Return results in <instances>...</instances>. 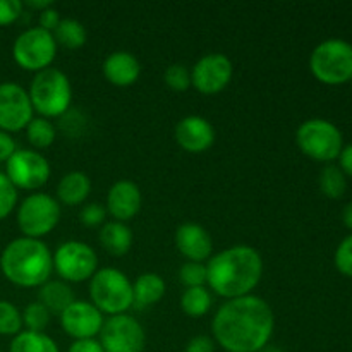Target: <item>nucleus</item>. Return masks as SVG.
<instances>
[{"mask_svg":"<svg viewBox=\"0 0 352 352\" xmlns=\"http://www.w3.org/2000/svg\"><path fill=\"white\" fill-rule=\"evenodd\" d=\"M23 332V313L9 301H0V336H14Z\"/></svg>","mask_w":352,"mask_h":352,"instance_id":"c85d7f7f","label":"nucleus"},{"mask_svg":"<svg viewBox=\"0 0 352 352\" xmlns=\"http://www.w3.org/2000/svg\"><path fill=\"white\" fill-rule=\"evenodd\" d=\"M179 278L186 289L189 287H205L206 284V265L196 263V261H186L179 270Z\"/></svg>","mask_w":352,"mask_h":352,"instance_id":"7c9ffc66","label":"nucleus"},{"mask_svg":"<svg viewBox=\"0 0 352 352\" xmlns=\"http://www.w3.org/2000/svg\"><path fill=\"white\" fill-rule=\"evenodd\" d=\"M74 292L64 280H48L40 287V302L50 313L60 315L74 302Z\"/></svg>","mask_w":352,"mask_h":352,"instance_id":"5701e85b","label":"nucleus"},{"mask_svg":"<svg viewBox=\"0 0 352 352\" xmlns=\"http://www.w3.org/2000/svg\"><path fill=\"white\" fill-rule=\"evenodd\" d=\"M184 352H215V340L208 336H198L189 340Z\"/></svg>","mask_w":352,"mask_h":352,"instance_id":"4c0bfd02","label":"nucleus"},{"mask_svg":"<svg viewBox=\"0 0 352 352\" xmlns=\"http://www.w3.org/2000/svg\"><path fill=\"white\" fill-rule=\"evenodd\" d=\"M0 352H2V351H0Z\"/></svg>","mask_w":352,"mask_h":352,"instance_id":"49530a36","label":"nucleus"},{"mask_svg":"<svg viewBox=\"0 0 352 352\" xmlns=\"http://www.w3.org/2000/svg\"><path fill=\"white\" fill-rule=\"evenodd\" d=\"M98 237L103 250L109 251L113 256H124L133 246V230L124 222H117V220L103 223Z\"/></svg>","mask_w":352,"mask_h":352,"instance_id":"412c9836","label":"nucleus"},{"mask_svg":"<svg viewBox=\"0 0 352 352\" xmlns=\"http://www.w3.org/2000/svg\"><path fill=\"white\" fill-rule=\"evenodd\" d=\"M9 352H60L52 337L43 332H24L17 333L10 342Z\"/></svg>","mask_w":352,"mask_h":352,"instance_id":"b1692460","label":"nucleus"},{"mask_svg":"<svg viewBox=\"0 0 352 352\" xmlns=\"http://www.w3.org/2000/svg\"><path fill=\"white\" fill-rule=\"evenodd\" d=\"M346 174L336 165H327L320 174V189L327 198L337 199L346 192Z\"/></svg>","mask_w":352,"mask_h":352,"instance_id":"cd10ccee","label":"nucleus"},{"mask_svg":"<svg viewBox=\"0 0 352 352\" xmlns=\"http://www.w3.org/2000/svg\"><path fill=\"white\" fill-rule=\"evenodd\" d=\"M69 352H105V351H103L100 340L82 339V340H74L72 346L69 347Z\"/></svg>","mask_w":352,"mask_h":352,"instance_id":"ea45409f","label":"nucleus"},{"mask_svg":"<svg viewBox=\"0 0 352 352\" xmlns=\"http://www.w3.org/2000/svg\"><path fill=\"white\" fill-rule=\"evenodd\" d=\"M339 158H340V170L352 177V144L342 148Z\"/></svg>","mask_w":352,"mask_h":352,"instance_id":"a19ab883","label":"nucleus"},{"mask_svg":"<svg viewBox=\"0 0 352 352\" xmlns=\"http://www.w3.org/2000/svg\"><path fill=\"white\" fill-rule=\"evenodd\" d=\"M105 217H107V208L100 203H88L85 208L81 210V222L85 223L86 227H98L105 223Z\"/></svg>","mask_w":352,"mask_h":352,"instance_id":"f704fd0d","label":"nucleus"},{"mask_svg":"<svg viewBox=\"0 0 352 352\" xmlns=\"http://www.w3.org/2000/svg\"><path fill=\"white\" fill-rule=\"evenodd\" d=\"M98 256L89 244L81 241L62 243L54 253V270L65 282H85L96 274Z\"/></svg>","mask_w":352,"mask_h":352,"instance_id":"9d476101","label":"nucleus"},{"mask_svg":"<svg viewBox=\"0 0 352 352\" xmlns=\"http://www.w3.org/2000/svg\"><path fill=\"white\" fill-rule=\"evenodd\" d=\"M234 74L230 58L223 54H208L191 69V86L203 95H215L229 86Z\"/></svg>","mask_w":352,"mask_h":352,"instance_id":"4468645a","label":"nucleus"},{"mask_svg":"<svg viewBox=\"0 0 352 352\" xmlns=\"http://www.w3.org/2000/svg\"><path fill=\"white\" fill-rule=\"evenodd\" d=\"M60 327L72 339H95L102 330L103 313L89 301H74L60 313Z\"/></svg>","mask_w":352,"mask_h":352,"instance_id":"2eb2a0df","label":"nucleus"},{"mask_svg":"<svg viewBox=\"0 0 352 352\" xmlns=\"http://www.w3.org/2000/svg\"><path fill=\"white\" fill-rule=\"evenodd\" d=\"M34 112L45 119L62 117L71 107V81L60 69L48 67L36 72L28 91Z\"/></svg>","mask_w":352,"mask_h":352,"instance_id":"20e7f679","label":"nucleus"},{"mask_svg":"<svg viewBox=\"0 0 352 352\" xmlns=\"http://www.w3.org/2000/svg\"><path fill=\"white\" fill-rule=\"evenodd\" d=\"M309 69L325 85H342L352 78V45L340 38L322 41L309 57Z\"/></svg>","mask_w":352,"mask_h":352,"instance_id":"423d86ee","label":"nucleus"},{"mask_svg":"<svg viewBox=\"0 0 352 352\" xmlns=\"http://www.w3.org/2000/svg\"><path fill=\"white\" fill-rule=\"evenodd\" d=\"M296 143L305 155L320 162H330L342 151V133L325 119H309L299 126Z\"/></svg>","mask_w":352,"mask_h":352,"instance_id":"6e6552de","label":"nucleus"},{"mask_svg":"<svg viewBox=\"0 0 352 352\" xmlns=\"http://www.w3.org/2000/svg\"><path fill=\"white\" fill-rule=\"evenodd\" d=\"M50 315L52 313L40 301L30 302L24 308L23 325L26 327L28 332H43L50 323Z\"/></svg>","mask_w":352,"mask_h":352,"instance_id":"c756f323","label":"nucleus"},{"mask_svg":"<svg viewBox=\"0 0 352 352\" xmlns=\"http://www.w3.org/2000/svg\"><path fill=\"white\" fill-rule=\"evenodd\" d=\"M212 294L205 287H189L182 292L181 308L191 318H201L212 308Z\"/></svg>","mask_w":352,"mask_h":352,"instance_id":"393cba45","label":"nucleus"},{"mask_svg":"<svg viewBox=\"0 0 352 352\" xmlns=\"http://www.w3.org/2000/svg\"><path fill=\"white\" fill-rule=\"evenodd\" d=\"M17 205V189L6 175L0 172V220L7 219Z\"/></svg>","mask_w":352,"mask_h":352,"instance_id":"473e14b6","label":"nucleus"},{"mask_svg":"<svg viewBox=\"0 0 352 352\" xmlns=\"http://www.w3.org/2000/svg\"><path fill=\"white\" fill-rule=\"evenodd\" d=\"M89 298L102 313L110 316L124 315L134 306L133 284L124 272L102 268L89 278Z\"/></svg>","mask_w":352,"mask_h":352,"instance_id":"39448f33","label":"nucleus"},{"mask_svg":"<svg viewBox=\"0 0 352 352\" xmlns=\"http://www.w3.org/2000/svg\"><path fill=\"white\" fill-rule=\"evenodd\" d=\"M91 192V179L85 172H69L60 179L57 186L58 201L67 206H78Z\"/></svg>","mask_w":352,"mask_h":352,"instance_id":"aec40b11","label":"nucleus"},{"mask_svg":"<svg viewBox=\"0 0 352 352\" xmlns=\"http://www.w3.org/2000/svg\"><path fill=\"white\" fill-rule=\"evenodd\" d=\"M103 76L107 81L119 88L134 85L141 74V64L131 52L117 50L103 60Z\"/></svg>","mask_w":352,"mask_h":352,"instance_id":"6ab92c4d","label":"nucleus"},{"mask_svg":"<svg viewBox=\"0 0 352 352\" xmlns=\"http://www.w3.org/2000/svg\"><path fill=\"white\" fill-rule=\"evenodd\" d=\"M174 239L179 253L188 258V261L203 263V261L212 258V236H210L205 227L198 226V223L188 222L179 226V229L175 230Z\"/></svg>","mask_w":352,"mask_h":352,"instance_id":"f3484780","label":"nucleus"},{"mask_svg":"<svg viewBox=\"0 0 352 352\" xmlns=\"http://www.w3.org/2000/svg\"><path fill=\"white\" fill-rule=\"evenodd\" d=\"M165 85L174 91H186L191 86V71L184 64L168 65L164 74Z\"/></svg>","mask_w":352,"mask_h":352,"instance_id":"2f4dec72","label":"nucleus"},{"mask_svg":"<svg viewBox=\"0 0 352 352\" xmlns=\"http://www.w3.org/2000/svg\"><path fill=\"white\" fill-rule=\"evenodd\" d=\"M134 306L146 308V306L157 305L165 294V282L158 274H141L133 284Z\"/></svg>","mask_w":352,"mask_h":352,"instance_id":"4be33fe9","label":"nucleus"},{"mask_svg":"<svg viewBox=\"0 0 352 352\" xmlns=\"http://www.w3.org/2000/svg\"><path fill=\"white\" fill-rule=\"evenodd\" d=\"M52 34H54L57 45L71 48V50L82 47L86 43V38H88L86 28L76 19H60L57 30Z\"/></svg>","mask_w":352,"mask_h":352,"instance_id":"a878e982","label":"nucleus"},{"mask_svg":"<svg viewBox=\"0 0 352 352\" xmlns=\"http://www.w3.org/2000/svg\"><path fill=\"white\" fill-rule=\"evenodd\" d=\"M336 267L342 275L352 277V234L347 236L337 248Z\"/></svg>","mask_w":352,"mask_h":352,"instance_id":"72a5a7b5","label":"nucleus"},{"mask_svg":"<svg viewBox=\"0 0 352 352\" xmlns=\"http://www.w3.org/2000/svg\"><path fill=\"white\" fill-rule=\"evenodd\" d=\"M26 136L28 141L33 144L34 148H48L55 141V127L45 117H33L31 122L26 127Z\"/></svg>","mask_w":352,"mask_h":352,"instance_id":"bb28decb","label":"nucleus"},{"mask_svg":"<svg viewBox=\"0 0 352 352\" xmlns=\"http://www.w3.org/2000/svg\"><path fill=\"white\" fill-rule=\"evenodd\" d=\"M342 220H344V223H346V227H349V229L352 230V203H349V205L344 208Z\"/></svg>","mask_w":352,"mask_h":352,"instance_id":"37998d69","label":"nucleus"},{"mask_svg":"<svg viewBox=\"0 0 352 352\" xmlns=\"http://www.w3.org/2000/svg\"><path fill=\"white\" fill-rule=\"evenodd\" d=\"M52 168L47 158L33 150H16L6 162V175L16 189H40L50 179Z\"/></svg>","mask_w":352,"mask_h":352,"instance_id":"9b49d317","label":"nucleus"},{"mask_svg":"<svg viewBox=\"0 0 352 352\" xmlns=\"http://www.w3.org/2000/svg\"><path fill=\"white\" fill-rule=\"evenodd\" d=\"M16 141L12 140L9 133L0 131V164L7 162L14 153H16Z\"/></svg>","mask_w":352,"mask_h":352,"instance_id":"58836bf2","label":"nucleus"},{"mask_svg":"<svg viewBox=\"0 0 352 352\" xmlns=\"http://www.w3.org/2000/svg\"><path fill=\"white\" fill-rule=\"evenodd\" d=\"M38 14H40V17H38V23H40L41 30L48 31V33H54V31L57 30L58 23H60V14H58V10L52 6Z\"/></svg>","mask_w":352,"mask_h":352,"instance_id":"e433bc0d","label":"nucleus"},{"mask_svg":"<svg viewBox=\"0 0 352 352\" xmlns=\"http://www.w3.org/2000/svg\"><path fill=\"white\" fill-rule=\"evenodd\" d=\"M260 352H284V351L278 349V347H275V346H267L265 349H261Z\"/></svg>","mask_w":352,"mask_h":352,"instance_id":"c03bdc74","label":"nucleus"},{"mask_svg":"<svg viewBox=\"0 0 352 352\" xmlns=\"http://www.w3.org/2000/svg\"><path fill=\"white\" fill-rule=\"evenodd\" d=\"M263 260L251 246H232L220 251L206 263V284L227 299L250 296L261 280Z\"/></svg>","mask_w":352,"mask_h":352,"instance_id":"f03ea898","label":"nucleus"},{"mask_svg":"<svg viewBox=\"0 0 352 352\" xmlns=\"http://www.w3.org/2000/svg\"><path fill=\"white\" fill-rule=\"evenodd\" d=\"M57 55V41L54 34L40 26L30 28L16 38L12 45V57L19 67L31 72H40L50 67Z\"/></svg>","mask_w":352,"mask_h":352,"instance_id":"1a4fd4ad","label":"nucleus"},{"mask_svg":"<svg viewBox=\"0 0 352 352\" xmlns=\"http://www.w3.org/2000/svg\"><path fill=\"white\" fill-rule=\"evenodd\" d=\"M141 210V191L133 181H117L107 195V212L117 220L126 222L134 219Z\"/></svg>","mask_w":352,"mask_h":352,"instance_id":"a211bd4d","label":"nucleus"},{"mask_svg":"<svg viewBox=\"0 0 352 352\" xmlns=\"http://www.w3.org/2000/svg\"><path fill=\"white\" fill-rule=\"evenodd\" d=\"M351 85H352V78H351Z\"/></svg>","mask_w":352,"mask_h":352,"instance_id":"a18cd8bd","label":"nucleus"},{"mask_svg":"<svg viewBox=\"0 0 352 352\" xmlns=\"http://www.w3.org/2000/svg\"><path fill=\"white\" fill-rule=\"evenodd\" d=\"M33 105L26 89L17 82L0 85V131L17 133L33 119Z\"/></svg>","mask_w":352,"mask_h":352,"instance_id":"ddd939ff","label":"nucleus"},{"mask_svg":"<svg viewBox=\"0 0 352 352\" xmlns=\"http://www.w3.org/2000/svg\"><path fill=\"white\" fill-rule=\"evenodd\" d=\"M3 277L19 287H41L54 272V254L41 239L17 237L0 254Z\"/></svg>","mask_w":352,"mask_h":352,"instance_id":"7ed1b4c3","label":"nucleus"},{"mask_svg":"<svg viewBox=\"0 0 352 352\" xmlns=\"http://www.w3.org/2000/svg\"><path fill=\"white\" fill-rule=\"evenodd\" d=\"M144 342L141 323L126 313L110 316L100 330V344L105 352H143Z\"/></svg>","mask_w":352,"mask_h":352,"instance_id":"f8f14e48","label":"nucleus"},{"mask_svg":"<svg viewBox=\"0 0 352 352\" xmlns=\"http://www.w3.org/2000/svg\"><path fill=\"white\" fill-rule=\"evenodd\" d=\"M174 136L179 146L189 153H203L215 143V129L199 116H188L179 120Z\"/></svg>","mask_w":352,"mask_h":352,"instance_id":"dca6fc26","label":"nucleus"},{"mask_svg":"<svg viewBox=\"0 0 352 352\" xmlns=\"http://www.w3.org/2000/svg\"><path fill=\"white\" fill-rule=\"evenodd\" d=\"M275 329L270 305L258 296L227 299L213 316V340L227 352H260Z\"/></svg>","mask_w":352,"mask_h":352,"instance_id":"f257e3e1","label":"nucleus"},{"mask_svg":"<svg viewBox=\"0 0 352 352\" xmlns=\"http://www.w3.org/2000/svg\"><path fill=\"white\" fill-rule=\"evenodd\" d=\"M23 6L30 7V9H34L38 10V12H41V10L48 9V7L54 6V2H50V0H28V2H24Z\"/></svg>","mask_w":352,"mask_h":352,"instance_id":"79ce46f5","label":"nucleus"},{"mask_svg":"<svg viewBox=\"0 0 352 352\" xmlns=\"http://www.w3.org/2000/svg\"><path fill=\"white\" fill-rule=\"evenodd\" d=\"M23 2L19 0H0V26H9L23 14Z\"/></svg>","mask_w":352,"mask_h":352,"instance_id":"c9c22d12","label":"nucleus"},{"mask_svg":"<svg viewBox=\"0 0 352 352\" xmlns=\"http://www.w3.org/2000/svg\"><path fill=\"white\" fill-rule=\"evenodd\" d=\"M60 220V205L47 192L26 196L17 208V226L24 237L41 239L57 227Z\"/></svg>","mask_w":352,"mask_h":352,"instance_id":"0eeeda50","label":"nucleus"}]
</instances>
